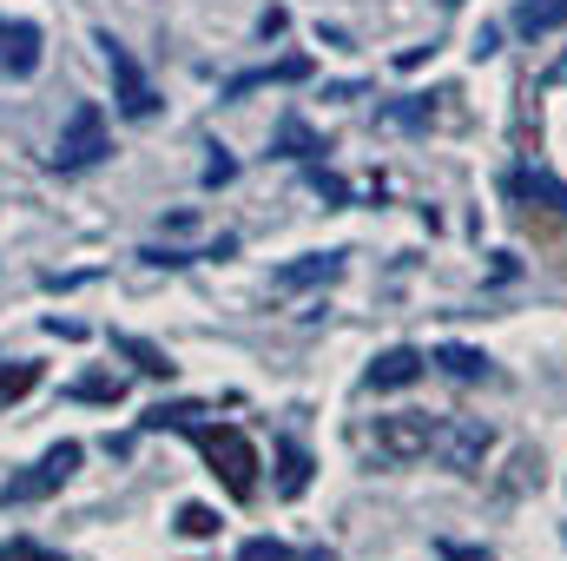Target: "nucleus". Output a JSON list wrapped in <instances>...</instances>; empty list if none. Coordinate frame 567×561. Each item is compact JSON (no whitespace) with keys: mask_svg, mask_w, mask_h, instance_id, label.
I'll list each match as a JSON object with an SVG mask.
<instances>
[{"mask_svg":"<svg viewBox=\"0 0 567 561\" xmlns=\"http://www.w3.org/2000/svg\"><path fill=\"white\" fill-rule=\"evenodd\" d=\"M185 429H192V442L205 449L212 476L245 502V496L258 489V449H251V436H245L238 422H185Z\"/></svg>","mask_w":567,"mask_h":561,"instance_id":"nucleus-1","label":"nucleus"},{"mask_svg":"<svg viewBox=\"0 0 567 561\" xmlns=\"http://www.w3.org/2000/svg\"><path fill=\"white\" fill-rule=\"evenodd\" d=\"M363 449L383 462V469H403V462H416L435 449V422L423 410H396V417H377L363 429Z\"/></svg>","mask_w":567,"mask_h":561,"instance_id":"nucleus-2","label":"nucleus"},{"mask_svg":"<svg viewBox=\"0 0 567 561\" xmlns=\"http://www.w3.org/2000/svg\"><path fill=\"white\" fill-rule=\"evenodd\" d=\"M106 152H113V140H106V113H100L93 100H80L73 120H66V133H60V145H53V172H86V165H100Z\"/></svg>","mask_w":567,"mask_h":561,"instance_id":"nucleus-3","label":"nucleus"},{"mask_svg":"<svg viewBox=\"0 0 567 561\" xmlns=\"http://www.w3.org/2000/svg\"><path fill=\"white\" fill-rule=\"evenodd\" d=\"M100 53H106V73H113V100L126 120H152L158 113V86L145 80V67L133 60V47H120L113 33H100Z\"/></svg>","mask_w":567,"mask_h":561,"instance_id":"nucleus-4","label":"nucleus"},{"mask_svg":"<svg viewBox=\"0 0 567 561\" xmlns=\"http://www.w3.org/2000/svg\"><path fill=\"white\" fill-rule=\"evenodd\" d=\"M80 456H86V449H80L73 436H66V442H53V449H47V456H40L27 476H7L0 502H13V509H20V502H47V496H53V489H60V482L80 469Z\"/></svg>","mask_w":567,"mask_h":561,"instance_id":"nucleus-5","label":"nucleus"},{"mask_svg":"<svg viewBox=\"0 0 567 561\" xmlns=\"http://www.w3.org/2000/svg\"><path fill=\"white\" fill-rule=\"evenodd\" d=\"M488 449H495V429L482 417H449L435 422V456H442V469H455V476H475L482 462H488Z\"/></svg>","mask_w":567,"mask_h":561,"instance_id":"nucleus-6","label":"nucleus"},{"mask_svg":"<svg viewBox=\"0 0 567 561\" xmlns=\"http://www.w3.org/2000/svg\"><path fill=\"white\" fill-rule=\"evenodd\" d=\"M40 60H47L40 27H33V20H7V13H0V73H7V80H33V73H40Z\"/></svg>","mask_w":567,"mask_h":561,"instance_id":"nucleus-7","label":"nucleus"},{"mask_svg":"<svg viewBox=\"0 0 567 561\" xmlns=\"http://www.w3.org/2000/svg\"><path fill=\"white\" fill-rule=\"evenodd\" d=\"M508 198H522V205H542V212L567 218V178L542 172V165H515V172H508Z\"/></svg>","mask_w":567,"mask_h":561,"instance_id":"nucleus-8","label":"nucleus"},{"mask_svg":"<svg viewBox=\"0 0 567 561\" xmlns=\"http://www.w3.org/2000/svg\"><path fill=\"white\" fill-rule=\"evenodd\" d=\"M423 370H429V357H423V350L396 344V350H383V357H377V364L363 370V384H370V390H410V384H416Z\"/></svg>","mask_w":567,"mask_h":561,"instance_id":"nucleus-9","label":"nucleus"},{"mask_svg":"<svg viewBox=\"0 0 567 561\" xmlns=\"http://www.w3.org/2000/svg\"><path fill=\"white\" fill-rule=\"evenodd\" d=\"M343 278V252H317V258H297L278 272V290H303V284H330Z\"/></svg>","mask_w":567,"mask_h":561,"instance_id":"nucleus-10","label":"nucleus"},{"mask_svg":"<svg viewBox=\"0 0 567 561\" xmlns=\"http://www.w3.org/2000/svg\"><path fill=\"white\" fill-rule=\"evenodd\" d=\"M561 20H567V0H515V33H528V40L555 33Z\"/></svg>","mask_w":567,"mask_h":561,"instance_id":"nucleus-11","label":"nucleus"},{"mask_svg":"<svg viewBox=\"0 0 567 561\" xmlns=\"http://www.w3.org/2000/svg\"><path fill=\"white\" fill-rule=\"evenodd\" d=\"M429 364H435L442 377H455V384H475V377H488V357H482V350H468V344H442Z\"/></svg>","mask_w":567,"mask_h":561,"instance_id":"nucleus-12","label":"nucleus"},{"mask_svg":"<svg viewBox=\"0 0 567 561\" xmlns=\"http://www.w3.org/2000/svg\"><path fill=\"white\" fill-rule=\"evenodd\" d=\"M303 489H310V456H303L297 442H278V496L297 502Z\"/></svg>","mask_w":567,"mask_h":561,"instance_id":"nucleus-13","label":"nucleus"},{"mask_svg":"<svg viewBox=\"0 0 567 561\" xmlns=\"http://www.w3.org/2000/svg\"><path fill=\"white\" fill-rule=\"evenodd\" d=\"M278 152H284V159H317V152H330V145L317 140L303 120H284V126H278Z\"/></svg>","mask_w":567,"mask_h":561,"instance_id":"nucleus-14","label":"nucleus"},{"mask_svg":"<svg viewBox=\"0 0 567 561\" xmlns=\"http://www.w3.org/2000/svg\"><path fill=\"white\" fill-rule=\"evenodd\" d=\"M113 344H120V350H126V357L140 364L145 377H172V370H178V364H172V357H165L158 344H145V337H113Z\"/></svg>","mask_w":567,"mask_h":561,"instance_id":"nucleus-15","label":"nucleus"},{"mask_svg":"<svg viewBox=\"0 0 567 561\" xmlns=\"http://www.w3.org/2000/svg\"><path fill=\"white\" fill-rule=\"evenodd\" d=\"M66 397H80V404H120L126 377H80V384H66Z\"/></svg>","mask_w":567,"mask_h":561,"instance_id":"nucleus-16","label":"nucleus"},{"mask_svg":"<svg viewBox=\"0 0 567 561\" xmlns=\"http://www.w3.org/2000/svg\"><path fill=\"white\" fill-rule=\"evenodd\" d=\"M178 536H185V542H205V536H218V516H212L205 502H185V509H178Z\"/></svg>","mask_w":567,"mask_h":561,"instance_id":"nucleus-17","label":"nucleus"},{"mask_svg":"<svg viewBox=\"0 0 567 561\" xmlns=\"http://www.w3.org/2000/svg\"><path fill=\"white\" fill-rule=\"evenodd\" d=\"M40 384V364H0V397H27Z\"/></svg>","mask_w":567,"mask_h":561,"instance_id":"nucleus-18","label":"nucleus"},{"mask_svg":"<svg viewBox=\"0 0 567 561\" xmlns=\"http://www.w3.org/2000/svg\"><path fill=\"white\" fill-rule=\"evenodd\" d=\"M303 73H310L303 60H284V67H271V73H245V80H231V100L251 93V86H265V80H303Z\"/></svg>","mask_w":567,"mask_h":561,"instance_id":"nucleus-19","label":"nucleus"},{"mask_svg":"<svg viewBox=\"0 0 567 561\" xmlns=\"http://www.w3.org/2000/svg\"><path fill=\"white\" fill-rule=\"evenodd\" d=\"M238 561H297L284 542H271V536H251L245 549H238Z\"/></svg>","mask_w":567,"mask_h":561,"instance_id":"nucleus-20","label":"nucleus"},{"mask_svg":"<svg viewBox=\"0 0 567 561\" xmlns=\"http://www.w3.org/2000/svg\"><path fill=\"white\" fill-rule=\"evenodd\" d=\"M310 185H317L330 205H343V198H350V185H343V178H330V172H310Z\"/></svg>","mask_w":567,"mask_h":561,"instance_id":"nucleus-21","label":"nucleus"},{"mask_svg":"<svg viewBox=\"0 0 567 561\" xmlns=\"http://www.w3.org/2000/svg\"><path fill=\"white\" fill-rule=\"evenodd\" d=\"M0 561H60V555H47V549H33V542H7Z\"/></svg>","mask_w":567,"mask_h":561,"instance_id":"nucleus-22","label":"nucleus"},{"mask_svg":"<svg viewBox=\"0 0 567 561\" xmlns=\"http://www.w3.org/2000/svg\"><path fill=\"white\" fill-rule=\"evenodd\" d=\"M442 561H495L488 549H462V542H442Z\"/></svg>","mask_w":567,"mask_h":561,"instance_id":"nucleus-23","label":"nucleus"},{"mask_svg":"<svg viewBox=\"0 0 567 561\" xmlns=\"http://www.w3.org/2000/svg\"><path fill=\"white\" fill-rule=\"evenodd\" d=\"M231 172H238V165H231V159H212V165H205V185H225V178H231Z\"/></svg>","mask_w":567,"mask_h":561,"instance_id":"nucleus-24","label":"nucleus"},{"mask_svg":"<svg viewBox=\"0 0 567 561\" xmlns=\"http://www.w3.org/2000/svg\"><path fill=\"white\" fill-rule=\"evenodd\" d=\"M449 7H455V0H449Z\"/></svg>","mask_w":567,"mask_h":561,"instance_id":"nucleus-25","label":"nucleus"}]
</instances>
